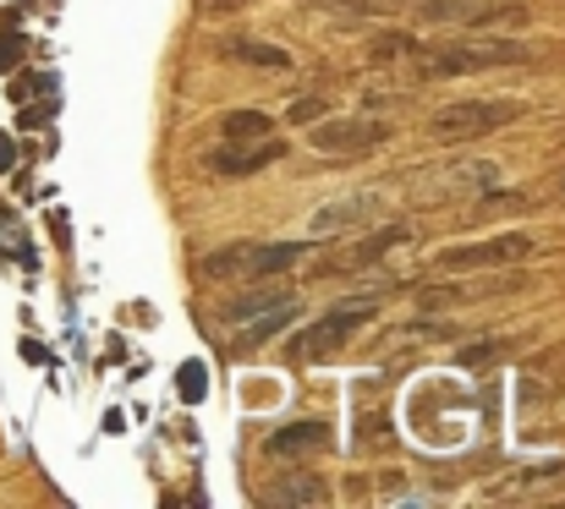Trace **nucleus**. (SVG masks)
Returning <instances> with one entry per match:
<instances>
[{
  "label": "nucleus",
  "instance_id": "obj_6",
  "mask_svg": "<svg viewBox=\"0 0 565 509\" xmlns=\"http://www.w3.org/2000/svg\"><path fill=\"white\" fill-rule=\"evenodd\" d=\"M369 318H374V302H352V307H335V313H324L319 324H308V329L297 335L291 356H297V361H319V356L341 350V345L358 335V329H363Z\"/></svg>",
  "mask_w": 565,
  "mask_h": 509
},
{
  "label": "nucleus",
  "instance_id": "obj_13",
  "mask_svg": "<svg viewBox=\"0 0 565 509\" xmlns=\"http://www.w3.org/2000/svg\"><path fill=\"white\" fill-rule=\"evenodd\" d=\"M280 302H291V291H286V285H253L247 296L225 302V318H231V324H242V318H258V313H269V307H280Z\"/></svg>",
  "mask_w": 565,
  "mask_h": 509
},
{
  "label": "nucleus",
  "instance_id": "obj_1",
  "mask_svg": "<svg viewBox=\"0 0 565 509\" xmlns=\"http://www.w3.org/2000/svg\"><path fill=\"white\" fill-rule=\"evenodd\" d=\"M516 61H533L527 44L516 39H489V44H445V50H423L412 55V77L434 83V77H467V72H489V66H516Z\"/></svg>",
  "mask_w": 565,
  "mask_h": 509
},
{
  "label": "nucleus",
  "instance_id": "obj_2",
  "mask_svg": "<svg viewBox=\"0 0 565 509\" xmlns=\"http://www.w3.org/2000/svg\"><path fill=\"white\" fill-rule=\"evenodd\" d=\"M302 252H313L308 241H269V247H220L198 263L203 280H269L302 263Z\"/></svg>",
  "mask_w": 565,
  "mask_h": 509
},
{
  "label": "nucleus",
  "instance_id": "obj_20",
  "mask_svg": "<svg viewBox=\"0 0 565 509\" xmlns=\"http://www.w3.org/2000/svg\"><path fill=\"white\" fill-rule=\"evenodd\" d=\"M11 165V143H6V138H0V170Z\"/></svg>",
  "mask_w": 565,
  "mask_h": 509
},
{
  "label": "nucleus",
  "instance_id": "obj_19",
  "mask_svg": "<svg viewBox=\"0 0 565 509\" xmlns=\"http://www.w3.org/2000/svg\"><path fill=\"white\" fill-rule=\"evenodd\" d=\"M494 356H500V345H472V350H461V367H483Z\"/></svg>",
  "mask_w": 565,
  "mask_h": 509
},
{
  "label": "nucleus",
  "instance_id": "obj_17",
  "mask_svg": "<svg viewBox=\"0 0 565 509\" xmlns=\"http://www.w3.org/2000/svg\"><path fill=\"white\" fill-rule=\"evenodd\" d=\"M319 116H324V99H297L286 110V121H319Z\"/></svg>",
  "mask_w": 565,
  "mask_h": 509
},
{
  "label": "nucleus",
  "instance_id": "obj_10",
  "mask_svg": "<svg viewBox=\"0 0 565 509\" xmlns=\"http://www.w3.org/2000/svg\"><path fill=\"white\" fill-rule=\"evenodd\" d=\"M406 236H412L406 225H390V230H379V236H369V241H358V247H352L347 258H330V263H324L319 274H341V269H369V263H379V258H384L390 247H401Z\"/></svg>",
  "mask_w": 565,
  "mask_h": 509
},
{
  "label": "nucleus",
  "instance_id": "obj_4",
  "mask_svg": "<svg viewBox=\"0 0 565 509\" xmlns=\"http://www.w3.org/2000/svg\"><path fill=\"white\" fill-rule=\"evenodd\" d=\"M423 22H450V28H467V33H483V28H527V6L522 0H423L417 11Z\"/></svg>",
  "mask_w": 565,
  "mask_h": 509
},
{
  "label": "nucleus",
  "instance_id": "obj_11",
  "mask_svg": "<svg viewBox=\"0 0 565 509\" xmlns=\"http://www.w3.org/2000/svg\"><path fill=\"white\" fill-rule=\"evenodd\" d=\"M220 55L225 61H242V66H264V72H291V50H275L264 39H225Z\"/></svg>",
  "mask_w": 565,
  "mask_h": 509
},
{
  "label": "nucleus",
  "instance_id": "obj_15",
  "mask_svg": "<svg viewBox=\"0 0 565 509\" xmlns=\"http://www.w3.org/2000/svg\"><path fill=\"white\" fill-rule=\"evenodd\" d=\"M291 318H297V302H280V307L258 313V324H247L242 345H269L275 335H286V329H291Z\"/></svg>",
  "mask_w": 565,
  "mask_h": 509
},
{
  "label": "nucleus",
  "instance_id": "obj_14",
  "mask_svg": "<svg viewBox=\"0 0 565 509\" xmlns=\"http://www.w3.org/2000/svg\"><path fill=\"white\" fill-rule=\"evenodd\" d=\"M264 499H269V505H324L330 488H324L319 477H286V483H275Z\"/></svg>",
  "mask_w": 565,
  "mask_h": 509
},
{
  "label": "nucleus",
  "instance_id": "obj_9",
  "mask_svg": "<svg viewBox=\"0 0 565 509\" xmlns=\"http://www.w3.org/2000/svg\"><path fill=\"white\" fill-rule=\"evenodd\" d=\"M330 444V422H291V427H280V433H269V455L275 461H297V455H313V450H324Z\"/></svg>",
  "mask_w": 565,
  "mask_h": 509
},
{
  "label": "nucleus",
  "instance_id": "obj_5",
  "mask_svg": "<svg viewBox=\"0 0 565 509\" xmlns=\"http://www.w3.org/2000/svg\"><path fill=\"white\" fill-rule=\"evenodd\" d=\"M539 252L533 236H489V241H472V247H445L434 258L439 274H478V269H511V263H527Z\"/></svg>",
  "mask_w": 565,
  "mask_h": 509
},
{
  "label": "nucleus",
  "instance_id": "obj_18",
  "mask_svg": "<svg viewBox=\"0 0 565 509\" xmlns=\"http://www.w3.org/2000/svg\"><path fill=\"white\" fill-rule=\"evenodd\" d=\"M203 17H231V11H247V0H198Z\"/></svg>",
  "mask_w": 565,
  "mask_h": 509
},
{
  "label": "nucleus",
  "instance_id": "obj_7",
  "mask_svg": "<svg viewBox=\"0 0 565 509\" xmlns=\"http://www.w3.org/2000/svg\"><path fill=\"white\" fill-rule=\"evenodd\" d=\"M379 143H390V121H374V116H330L313 127L319 154H374Z\"/></svg>",
  "mask_w": 565,
  "mask_h": 509
},
{
  "label": "nucleus",
  "instance_id": "obj_3",
  "mask_svg": "<svg viewBox=\"0 0 565 509\" xmlns=\"http://www.w3.org/2000/svg\"><path fill=\"white\" fill-rule=\"evenodd\" d=\"M522 116V99H456L434 116V138L439 143H456V138H483V132H500L505 121Z\"/></svg>",
  "mask_w": 565,
  "mask_h": 509
},
{
  "label": "nucleus",
  "instance_id": "obj_12",
  "mask_svg": "<svg viewBox=\"0 0 565 509\" xmlns=\"http://www.w3.org/2000/svg\"><path fill=\"white\" fill-rule=\"evenodd\" d=\"M220 132H225V143H264L275 132V121L264 110H231V116H220Z\"/></svg>",
  "mask_w": 565,
  "mask_h": 509
},
{
  "label": "nucleus",
  "instance_id": "obj_8",
  "mask_svg": "<svg viewBox=\"0 0 565 509\" xmlns=\"http://www.w3.org/2000/svg\"><path fill=\"white\" fill-rule=\"evenodd\" d=\"M280 154H286V143L264 138V143H225V149H214L203 165L214 170V175H258L264 165H275Z\"/></svg>",
  "mask_w": 565,
  "mask_h": 509
},
{
  "label": "nucleus",
  "instance_id": "obj_16",
  "mask_svg": "<svg viewBox=\"0 0 565 509\" xmlns=\"http://www.w3.org/2000/svg\"><path fill=\"white\" fill-rule=\"evenodd\" d=\"M369 55H374V61H395V55L412 61V55H417V39H412V33H384V39L369 44Z\"/></svg>",
  "mask_w": 565,
  "mask_h": 509
}]
</instances>
